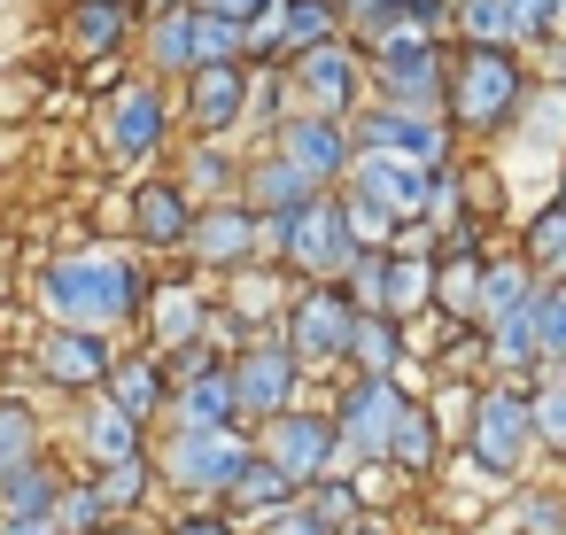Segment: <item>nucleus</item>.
Instances as JSON below:
<instances>
[{"label": "nucleus", "mask_w": 566, "mask_h": 535, "mask_svg": "<svg viewBox=\"0 0 566 535\" xmlns=\"http://www.w3.org/2000/svg\"><path fill=\"white\" fill-rule=\"evenodd\" d=\"M140 272L133 256H109V249H71L40 272V311L48 326H78V334H117L140 318Z\"/></svg>", "instance_id": "f257e3e1"}, {"label": "nucleus", "mask_w": 566, "mask_h": 535, "mask_svg": "<svg viewBox=\"0 0 566 535\" xmlns=\"http://www.w3.org/2000/svg\"><path fill=\"white\" fill-rule=\"evenodd\" d=\"M520 94H527V78H520V63H512L504 48H458V55L442 63V109H450L465 133H496V125L520 109Z\"/></svg>", "instance_id": "f03ea898"}, {"label": "nucleus", "mask_w": 566, "mask_h": 535, "mask_svg": "<svg viewBox=\"0 0 566 535\" xmlns=\"http://www.w3.org/2000/svg\"><path fill=\"white\" fill-rule=\"evenodd\" d=\"M202 63H241V24L202 17L195 0L171 17H148V78H187Z\"/></svg>", "instance_id": "7ed1b4c3"}, {"label": "nucleus", "mask_w": 566, "mask_h": 535, "mask_svg": "<svg viewBox=\"0 0 566 535\" xmlns=\"http://www.w3.org/2000/svg\"><path fill=\"white\" fill-rule=\"evenodd\" d=\"M256 225H264V241H272L280 256H295L311 280H342V272H349V256H357L349 218H342V202H334V195H311L303 210H287V218H256Z\"/></svg>", "instance_id": "20e7f679"}, {"label": "nucleus", "mask_w": 566, "mask_h": 535, "mask_svg": "<svg viewBox=\"0 0 566 535\" xmlns=\"http://www.w3.org/2000/svg\"><path fill=\"white\" fill-rule=\"evenodd\" d=\"M442 48L434 40H419V32H403V40H380L373 48V63H365V78L388 94V109H411V117H434L442 109Z\"/></svg>", "instance_id": "39448f33"}, {"label": "nucleus", "mask_w": 566, "mask_h": 535, "mask_svg": "<svg viewBox=\"0 0 566 535\" xmlns=\"http://www.w3.org/2000/svg\"><path fill=\"white\" fill-rule=\"evenodd\" d=\"M241 434L233 427H171V442L156 450V473L187 496H226V481L241 473Z\"/></svg>", "instance_id": "423d86ee"}, {"label": "nucleus", "mask_w": 566, "mask_h": 535, "mask_svg": "<svg viewBox=\"0 0 566 535\" xmlns=\"http://www.w3.org/2000/svg\"><path fill=\"white\" fill-rule=\"evenodd\" d=\"M164 133H171V102H164L156 78H133V86H117L102 102V148L117 164H148L164 148Z\"/></svg>", "instance_id": "0eeeda50"}, {"label": "nucleus", "mask_w": 566, "mask_h": 535, "mask_svg": "<svg viewBox=\"0 0 566 535\" xmlns=\"http://www.w3.org/2000/svg\"><path fill=\"white\" fill-rule=\"evenodd\" d=\"M349 195L357 202H373L380 218H427V195H434V171L427 164H411V156H349Z\"/></svg>", "instance_id": "6e6552de"}, {"label": "nucleus", "mask_w": 566, "mask_h": 535, "mask_svg": "<svg viewBox=\"0 0 566 535\" xmlns=\"http://www.w3.org/2000/svg\"><path fill=\"white\" fill-rule=\"evenodd\" d=\"M349 326H357V311H349V295L334 287V280H318L311 295H295V318H287V357L311 373V365H334V357H349Z\"/></svg>", "instance_id": "1a4fd4ad"}, {"label": "nucleus", "mask_w": 566, "mask_h": 535, "mask_svg": "<svg viewBox=\"0 0 566 535\" xmlns=\"http://www.w3.org/2000/svg\"><path fill=\"white\" fill-rule=\"evenodd\" d=\"M465 442H473V458H481L489 473H520V458H527V442H535V427H527V396H520V388H489V396H473V411H465Z\"/></svg>", "instance_id": "9d476101"}, {"label": "nucleus", "mask_w": 566, "mask_h": 535, "mask_svg": "<svg viewBox=\"0 0 566 535\" xmlns=\"http://www.w3.org/2000/svg\"><path fill=\"white\" fill-rule=\"evenodd\" d=\"M109 334H78V326H48L40 349H32V373L55 388V396H94L109 380Z\"/></svg>", "instance_id": "9b49d317"}, {"label": "nucleus", "mask_w": 566, "mask_h": 535, "mask_svg": "<svg viewBox=\"0 0 566 535\" xmlns=\"http://www.w3.org/2000/svg\"><path fill=\"white\" fill-rule=\"evenodd\" d=\"M295 78H303V94H311V117H357L365 109V63H357V48H342V40H318V48H303L295 55Z\"/></svg>", "instance_id": "f8f14e48"}, {"label": "nucleus", "mask_w": 566, "mask_h": 535, "mask_svg": "<svg viewBox=\"0 0 566 535\" xmlns=\"http://www.w3.org/2000/svg\"><path fill=\"white\" fill-rule=\"evenodd\" d=\"M226 365H233L241 427H249V419H280V411H295V380H303V365L287 357V342H256L249 357H226Z\"/></svg>", "instance_id": "ddd939ff"}, {"label": "nucleus", "mask_w": 566, "mask_h": 535, "mask_svg": "<svg viewBox=\"0 0 566 535\" xmlns=\"http://www.w3.org/2000/svg\"><path fill=\"white\" fill-rule=\"evenodd\" d=\"M349 156H411V164H442V125L434 117H411V109H357L349 125Z\"/></svg>", "instance_id": "4468645a"}, {"label": "nucleus", "mask_w": 566, "mask_h": 535, "mask_svg": "<svg viewBox=\"0 0 566 535\" xmlns=\"http://www.w3.org/2000/svg\"><path fill=\"white\" fill-rule=\"evenodd\" d=\"M272 434H264V458L295 481V489H311L318 473H326V458H334V419H318V411H280V419H264Z\"/></svg>", "instance_id": "2eb2a0df"}, {"label": "nucleus", "mask_w": 566, "mask_h": 535, "mask_svg": "<svg viewBox=\"0 0 566 535\" xmlns=\"http://www.w3.org/2000/svg\"><path fill=\"white\" fill-rule=\"evenodd\" d=\"M256 241H264V225H256V210H241V202H210V210H195V225H187V249H195L202 264H218V272H241V264L256 256Z\"/></svg>", "instance_id": "dca6fc26"}, {"label": "nucleus", "mask_w": 566, "mask_h": 535, "mask_svg": "<svg viewBox=\"0 0 566 535\" xmlns=\"http://www.w3.org/2000/svg\"><path fill=\"white\" fill-rule=\"evenodd\" d=\"M187 117L202 125V140L233 133V125L249 117V71H241V63H202V71H187Z\"/></svg>", "instance_id": "f3484780"}, {"label": "nucleus", "mask_w": 566, "mask_h": 535, "mask_svg": "<svg viewBox=\"0 0 566 535\" xmlns=\"http://www.w3.org/2000/svg\"><path fill=\"white\" fill-rule=\"evenodd\" d=\"M280 156L311 187H326V179L349 171V133H342V117H280Z\"/></svg>", "instance_id": "a211bd4d"}, {"label": "nucleus", "mask_w": 566, "mask_h": 535, "mask_svg": "<svg viewBox=\"0 0 566 535\" xmlns=\"http://www.w3.org/2000/svg\"><path fill=\"white\" fill-rule=\"evenodd\" d=\"M187 225H195V195L171 187V179H140L133 187V241L140 249H187Z\"/></svg>", "instance_id": "6ab92c4d"}, {"label": "nucleus", "mask_w": 566, "mask_h": 535, "mask_svg": "<svg viewBox=\"0 0 566 535\" xmlns=\"http://www.w3.org/2000/svg\"><path fill=\"white\" fill-rule=\"evenodd\" d=\"M396 403H403V388L365 373V380L342 396V427H334V434H342V442H357L365 458H380V450H388V427H396Z\"/></svg>", "instance_id": "aec40b11"}, {"label": "nucleus", "mask_w": 566, "mask_h": 535, "mask_svg": "<svg viewBox=\"0 0 566 535\" xmlns=\"http://www.w3.org/2000/svg\"><path fill=\"white\" fill-rule=\"evenodd\" d=\"M78 403H86V411H78V427H71V434H78L86 465H117V458H140V419H125V411H117V403H109L102 388H94V396H78Z\"/></svg>", "instance_id": "412c9836"}, {"label": "nucleus", "mask_w": 566, "mask_h": 535, "mask_svg": "<svg viewBox=\"0 0 566 535\" xmlns=\"http://www.w3.org/2000/svg\"><path fill=\"white\" fill-rule=\"evenodd\" d=\"M102 396L125 411V419H156L164 403H171V380H164V357H109V380H102Z\"/></svg>", "instance_id": "4be33fe9"}, {"label": "nucleus", "mask_w": 566, "mask_h": 535, "mask_svg": "<svg viewBox=\"0 0 566 535\" xmlns=\"http://www.w3.org/2000/svg\"><path fill=\"white\" fill-rule=\"evenodd\" d=\"M63 40H71V55H86V63L125 55V40H133V0H78L71 24H63Z\"/></svg>", "instance_id": "5701e85b"}, {"label": "nucleus", "mask_w": 566, "mask_h": 535, "mask_svg": "<svg viewBox=\"0 0 566 535\" xmlns=\"http://www.w3.org/2000/svg\"><path fill=\"white\" fill-rule=\"evenodd\" d=\"M63 465L55 458H32V465H17V473H0V520H48L55 512V496H63Z\"/></svg>", "instance_id": "b1692460"}, {"label": "nucleus", "mask_w": 566, "mask_h": 535, "mask_svg": "<svg viewBox=\"0 0 566 535\" xmlns=\"http://www.w3.org/2000/svg\"><path fill=\"white\" fill-rule=\"evenodd\" d=\"M311 195H318V187H311L287 156H264V164L249 171V202H241V210H256V218H287V210H303Z\"/></svg>", "instance_id": "393cba45"}, {"label": "nucleus", "mask_w": 566, "mask_h": 535, "mask_svg": "<svg viewBox=\"0 0 566 535\" xmlns=\"http://www.w3.org/2000/svg\"><path fill=\"white\" fill-rule=\"evenodd\" d=\"M140 311H148V334H156L164 349H187V342L210 326V311H202L195 287H156V295H140Z\"/></svg>", "instance_id": "a878e982"}, {"label": "nucleus", "mask_w": 566, "mask_h": 535, "mask_svg": "<svg viewBox=\"0 0 566 535\" xmlns=\"http://www.w3.org/2000/svg\"><path fill=\"white\" fill-rule=\"evenodd\" d=\"M32 458H48V419H40V403H32V396H0V473H17V465H32Z\"/></svg>", "instance_id": "bb28decb"}, {"label": "nucleus", "mask_w": 566, "mask_h": 535, "mask_svg": "<svg viewBox=\"0 0 566 535\" xmlns=\"http://www.w3.org/2000/svg\"><path fill=\"white\" fill-rule=\"evenodd\" d=\"M334 0H272V40H280V55H303V48H318V40H334Z\"/></svg>", "instance_id": "cd10ccee"}, {"label": "nucleus", "mask_w": 566, "mask_h": 535, "mask_svg": "<svg viewBox=\"0 0 566 535\" xmlns=\"http://www.w3.org/2000/svg\"><path fill=\"white\" fill-rule=\"evenodd\" d=\"M287 496H295V481H287L272 458H241V473L226 481V504H233V512H280Z\"/></svg>", "instance_id": "c85d7f7f"}, {"label": "nucleus", "mask_w": 566, "mask_h": 535, "mask_svg": "<svg viewBox=\"0 0 566 535\" xmlns=\"http://www.w3.org/2000/svg\"><path fill=\"white\" fill-rule=\"evenodd\" d=\"M535 303V272L527 264H481V303H473V318H512V311H527Z\"/></svg>", "instance_id": "c756f323"}, {"label": "nucleus", "mask_w": 566, "mask_h": 535, "mask_svg": "<svg viewBox=\"0 0 566 535\" xmlns=\"http://www.w3.org/2000/svg\"><path fill=\"white\" fill-rule=\"evenodd\" d=\"M94 496L109 520H133L148 504V458H117V465H94Z\"/></svg>", "instance_id": "7c9ffc66"}, {"label": "nucleus", "mask_w": 566, "mask_h": 535, "mask_svg": "<svg viewBox=\"0 0 566 535\" xmlns=\"http://www.w3.org/2000/svg\"><path fill=\"white\" fill-rule=\"evenodd\" d=\"M349 357H357V365H365L373 380H388V373H396V357H403V326H396V318H373V311H365V318L349 326Z\"/></svg>", "instance_id": "2f4dec72"}, {"label": "nucleus", "mask_w": 566, "mask_h": 535, "mask_svg": "<svg viewBox=\"0 0 566 535\" xmlns=\"http://www.w3.org/2000/svg\"><path fill=\"white\" fill-rule=\"evenodd\" d=\"M380 458H396L403 473H427L434 465V427H427L419 403H396V427H388V450Z\"/></svg>", "instance_id": "473e14b6"}, {"label": "nucleus", "mask_w": 566, "mask_h": 535, "mask_svg": "<svg viewBox=\"0 0 566 535\" xmlns=\"http://www.w3.org/2000/svg\"><path fill=\"white\" fill-rule=\"evenodd\" d=\"M427 295H434V272L411 264V256H388V272H380V318H403V311H419Z\"/></svg>", "instance_id": "72a5a7b5"}, {"label": "nucleus", "mask_w": 566, "mask_h": 535, "mask_svg": "<svg viewBox=\"0 0 566 535\" xmlns=\"http://www.w3.org/2000/svg\"><path fill=\"white\" fill-rule=\"evenodd\" d=\"M535 303L512 311V318H489V365H535Z\"/></svg>", "instance_id": "f704fd0d"}, {"label": "nucleus", "mask_w": 566, "mask_h": 535, "mask_svg": "<svg viewBox=\"0 0 566 535\" xmlns=\"http://www.w3.org/2000/svg\"><path fill=\"white\" fill-rule=\"evenodd\" d=\"M48 527H55V535H94V527H109V512H102L94 481H63V496H55Z\"/></svg>", "instance_id": "c9c22d12"}, {"label": "nucleus", "mask_w": 566, "mask_h": 535, "mask_svg": "<svg viewBox=\"0 0 566 535\" xmlns=\"http://www.w3.org/2000/svg\"><path fill=\"white\" fill-rule=\"evenodd\" d=\"M450 17H458L465 48H512V17H504V0H450Z\"/></svg>", "instance_id": "e433bc0d"}, {"label": "nucleus", "mask_w": 566, "mask_h": 535, "mask_svg": "<svg viewBox=\"0 0 566 535\" xmlns=\"http://www.w3.org/2000/svg\"><path fill=\"white\" fill-rule=\"evenodd\" d=\"M527 272L566 280V210H543V218L527 225Z\"/></svg>", "instance_id": "4c0bfd02"}, {"label": "nucleus", "mask_w": 566, "mask_h": 535, "mask_svg": "<svg viewBox=\"0 0 566 535\" xmlns=\"http://www.w3.org/2000/svg\"><path fill=\"white\" fill-rule=\"evenodd\" d=\"M434 303L458 311V318H473V303H481V264H473V256H450V264L434 272Z\"/></svg>", "instance_id": "58836bf2"}, {"label": "nucleus", "mask_w": 566, "mask_h": 535, "mask_svg": "<svg viewBox=\"0 0 566 535\" xmlns=\"http://www.w3.org/2000/svg\"><path fill=\"white\" fill-rule=\"evenodd\" d=\"M303 520H311V527H326V535H334V527H349V520H357V489H342V481H311Z\"/></svg>", "instance_id": "ea45409f"}, {"label": "nucleus", "mask_w": 566, "mask_h": 535, "mask_svg": "<svg viewBox=\"0 0 566 535\" xmlns=\"http://www.w3.org/2000/svg\"><path fill=\"white\" fill-rule=\"evenodd\" d=\"M527 427H535L551 450H566V380H551L543 396H527Z\"/></svg>", "instance_id": "a19ab883"}, {"label": "nucleus", "mask_w": 566, "mask_h": 535, "mask_svg": "<svg viewBox=\"0 0 566 535\" xmlns=\"http://www.w3.org/2000/svg\"><path fill=\"white\" fill-rule=\"evenodd\" d=\"M342 218H349V241H357V249H388V241H396V218H380V210L357 202V195H342Z\"/></svg>", "instance_id": "79ce46f5"}, {"label": "nucleus", "mask_w": 566, "mask_h": 535, "mask_svg": "<svg viewBox=\"0 0 566 535\" xmlns=\"http://www.w3.org/2000/svg\"><path fill=\"white\" fill-rule=\"evenodd\" d=\"M504 17H512V40H551V24H558V0H504Z\"/></svg>", "instance_id": "37998d69"}, {"label": "nucleus", "mask_w": 566, "mask_h": 535, "mask_svg": "<svg viewBox=\"0 0 566 535\" xmlns=\"http://www.w3.org/2000/svg\"><path fill=\"white\" fill-rule=\"evenodd\" d=\"M535 349L566 357V295H535Z\"/></svg>", "instance_id": "c03bdc74"}, {"label": "nucleus", "mask_w": 566, "mask_h": 535, "mask_svg": "<svg viewBox=\"0 0 566 535\" xmlns=\"http://www.w3.org/2000/svg\"><path fill=\"white\" fill-rule=\"evenodd\" d=\"M187 171H195V187H202V195H226V187H233V156H226L218 140H202Z\"/></svg>", "instance_id": "a18cd8bd"}, {"label": "nucleus", "mask_w": 566, "mask_h": 535, "mask_svg": "<svg viewBox=\"0 0 566 535\" xmlns=\"http://www.w3.org/2000/svg\"><path fill=\"white\" fill-rule=\"evenodd\" d=\"M202 17H226V24H249V17H264L272 0H195Z\"/></svg>", "instance_id": "49530a36"}, {"label": "nucleus", "mask_w": 566, "mask_h": 535, "mask_svg": "<svg viewBox=\"0 0 566 535\" xmlns=\"http://www.w3.org/2000/svg\"><path fill=\"white\" fill-rule=\"evenodd\" d=\"M171 535H233V527H226V520H202V512H187Z\"/></svg>", "instance_id": "de8ad7c7"}, {"label": "nucleus", "mask_w": 566, "mask_h": 535, "mask_svg": "<svg viewBox=\"0 0 566 535\" xmlns=\"http://www.w3.org/2000/svg\"><path fill=\"white\" fill-rule=\"evenodd\" d=\"M264 535H326V527H311V520H303V512H280V520H272V527H264Z\"/></svg>", "instance_id": "09e8293b"}, {"label": "nucleus", "mask_w": 566, "mask_h": 535, "mask_svg": "<svg viewBox=\"0 0 566 535\" xmlns=\"http://www.w3.org/2000/svg\"><path fill=\"white\" fill-rule=\"evenodd\" d=\"M465 411H473V396H465V388H450V396H442V419H450V427H465Z\"/></svg>", "instance_id": "8fccbe9b"}, {"label": "nucleus", "mask_w": 566, "mask_h": 535, "mask_svg": "<svg viewBox=\"0 0 566 535\" xmlns=\"http://www.w3.org/2000/svg\"><path fill=\"white\" fill-rule=\"evenodd\" d=\"M0 535H55L48 520H0Z\"/></svg>", "instance_id": "3c124183"}, {"label": "nucleus", "mask_w": 566, "mask_h": 535, "mask_svg": "<svg viewBox=\"0 0 566 535\" xmlns=\"http://www.w3.org/2000/svg\"><path fill=\"white\" fill-rule=\"evenodd\" d=\"M94 535H148L140 520H109V527H94Z\"/></svg>", "instance_id": "603ef678"}, {"label": "nucleus", "mask_w": 566, "mask_h": 535, "mask_svg": "<svg viewBox=\"0 0 566 535\" xmlns=\"http://www.w3.org/2000/svg\"><path fill=\"white\" fill-rule=\"evenodd\" d=\"M140 9H148V17H171V9H187V0H140Z\"/></svg>", "instance_id": "864d4df0"}, {"label": "nucleus", "mask_w": 566, "mask_h": 535, "mask_svg": "<svg viewBox=\"0 0 566 535\" xmlns=\"http://www.w3.org/2000/svg\"><path fill=\"white\" fill-rule=\"evenodd\" d=\"M342 9H357V0H334V17H342Z\"/></svg>", "instance_id": "5fc2aeb1"}, {"label": "nucleus", "mask_w": 566, "mask_h": 535, "mask_svg": "<svg viewBox=\"0 0 566 535\" xmlns=\"http://www.w3.org/2000/svg\"><path fill=\"white\" fill-rule=\"evenodd\" d=\"M349 535H380V527H349Z\"/></svg>", "instance_id": "6e6d98bb"}, {"label": "nucleus", "mask_w": 566, "mask_h": 535, "mask_svg": "<svg viewBox=\"0 0 566 535\" xmlns=\"http://www.w3.org/2000/svg\"><path fill=\"white\" fill-rule=\"evenodd\" d=\"M558 210H566V187H558Z\"/></svg>", "instance_id": "4d7b16f0"}, {"label": "nucleus", "mask_w": 566, "mask_h": 535, "mask_svg": "<svg viewBox=\"0 0 566 535\" xmlns=\"http://www.w3.org/2000/svg\"><path fill=\"white\" fill-rule=\"evenodd\" d=\"M558 9H566V0H558Z\"/></svg>", "instance_id": "13d9d810"}]
</instances>
